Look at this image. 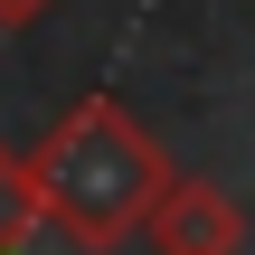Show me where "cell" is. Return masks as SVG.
<instances>
[{"label": "cell", "instance_id": "cell-1", "mask_svg": "<svg viewBox=\"0 0 255 255\" xmlns=\"http://www.w3.org/2000/svg\"><path fill=\"white\" fill-rule=\"evenodd\" d=\"M170 180V151L151 142V123L123 95H76L38 151H28V189H38V227H57L76 255H114L123 237H142L151 199Z\"/></svg>", "mask_w": 255, "mask_h": 255}, {"label": "cell", "instance_id": "cell-2", "mask_svg": "<svg viewBox=\"0 0 255 255\" xmlns=\"http://www.w3.org/2000/svg\"><path fill=\"white\" fill-rule=\"evenodd\" d=\"M142 237H151V255H246V208L218 180L170 170L161 199H151V218H142Z\"/></svg>", "mask_w": 255, "mask_h": 255}, {"label": "cell", "instance_id": "cell-3", "mask_svg": "<svg viewBox=\"0 0 255 255\" xmlns=\"http://www.w3.org/2000/svg\"><path fill=\"white\" fill-rule=\"evenodd\" d=\"M38 237V189H28V161L0 151V255H19Z\"/></svg>", "mask_w": 255, "mask_h": 255}, {"label": "cell", "instance_id": "cell-4", "mask_svg": "<svg viewBox=\"0 0 255 255\" xmlns=\"http://www.w3.org/2000/svg\"><path fill=\"white\" fill-rule=\"evenodd\" d=\"M47 9H57V0H0V28H38Z\"/></svg>", "mask_w": 255, "mask_h": 255}]
</instances>
